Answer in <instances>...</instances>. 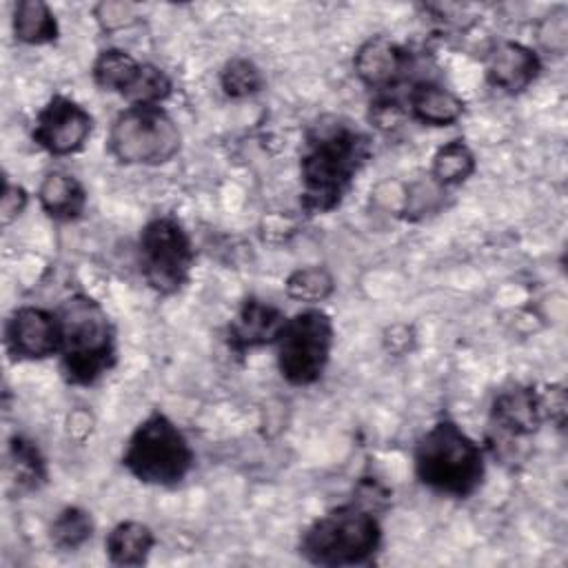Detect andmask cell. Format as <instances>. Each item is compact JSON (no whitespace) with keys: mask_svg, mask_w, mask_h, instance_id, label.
<instances>
[{"mask_svg":"<svg viewBox=\"0 0 568 568\" xmlns=\"http://www.w3.org/2000/svg\"><path fill=\"white\" fill-rule=\"evenodd\" d=\"M335 344V324L317 306H308L286 317L277 339V371L291 386H313L322 379Z\"/></svg>","mask_w":568,"mask_h":568,"instance_id":"8992f818","label":"cell"},{"mask_svg":"<svg viewBox=\"0 0 568 568\" xmlns=\"http://www.w3.org/2000/svg\"><path fill=\"white\" fill-rule=\"evenodd\" d=\"M93 428V417L91 413L78 408V410H71L69 417H67V435L73 437V439H84Z\"/></svg>","mask_w":568,"mask_h":568,"instance_id":"f546056e","label":"cell"},{"mask_svg":"<svg viewBox=\"0 0 568 568\" xmlns=\"http://www.w3.org/2000/svg\"><path fill=\"white\" fill-rule=\"evenodd\" d=\"M539 390L535 386L515 384L495 395L490 406V435L488 442L499 448L513 446L517 439L530 437L544 424Z\"/></svg>","mask_w":568,"mask_h":568,"instance_id":"8fae6325","label":"cell"},{"mask_svg":"<svg viewBox=\"0 0 568 568\" xmlns=\"http://www.w3.org/2000/svg\"><path fill=\"white\" fill-rule=\"evenodd\" d=\"M173 91V82L164 69L142 62L135 80L124 91L129 106H160Z\"/></svg>","mask_w":568,"mask_h":568,"instance_id":"cb8c5ba5","label":"cell"},{"mask_svg":"<svg viewBox=\"0 0 568 568\" xmlns=\"http://www.w3.org/2000/svg\"><path fill=\"white\" fill-rule=\"evenodd\" d=\"M140 273L158 295L180 293L195 264V248L184 224L173 215L149 220L138 240Z\"/></svg>","mask_w":568,"mask_h":568,"instance_id":"ba28073f","label":"cell"},{"mask_svg":"<svg viewBox=\"0 0 568 568\" xmlns=\"http://www.w3.org/2000/svg\"><path fill=\"white\" fill-rule=\"evenodd\" d=\"M220 89L226 98L242 100L260 93L264 89V73L262 69L248 58H231L224 62L220 71Z\"/></svg>","mask_w":568,"mask_h":568,"instance_id":"d4e9b609","label":"cell"},{"mask_svg":"<svg viewBox=\"0 0 568 568\" xmlns=\"http://www.w3.org/2000/svg\"><path fill=\"white\" fill-rule=\"evenodd\" d=\"M373 155L371 138L339 118H322L306 133L300 155V204L306 215H324L342 204Z\"/></svg>","mask_w":568,"mask_h":568,"instance_id":"6da1fadb","label":"cell"},{"mask_svg":"<svg viewBox=\"0 0 568 568\" xmlns=\"http://www.w3.org/2000/svg\"><path fill=\"white\" fill-rule=\"evenodd\" d=\"M155 546V532L135 519L115 524L106 539H104V552L113 566H144L149 561V555Z\"/></svg>","mask_w":568,"mask_h":568,"instance_id":"e0dca14e","label":"cell"},{"mask_svg":"<svg viewBox=\"0 0 568 568\" xmlns=\"http://www.w3.org/2000/svg\"><path fill=\"white\" fill-rule=\"evenodd\" d=\"M284 288L291 300L315 306L335 293V277L326 266L308 264L291 271Z\"/></svg>","mask_w":568,"mask_h":568,"instance_id":"603a6c76","label":"cell"},{"mask_svg":"<svg viewBox=\"0 0 568 568\" xmlns=\"http://www.w3.org/2000/svg\"><path fill=\"white\" fill-rule=\"evenodd\" d=\"M541 399V410H544V419L552 422L557 428H564L566 422V390L561 384H550L546 390L539 393Z\"/></svg>","mask_w":568,"mask_h":568,"instance_id":"f1b7e54d","label":"cell"},{"mask_svg":"<svg viewBox=\"0 0 568 568\" xmlns=\"http://www.w3.org/2000/svg\"><path fill=\"white\" fill-rule=\"evenodd\" d=\"M477 169V160L473 149L464 138L448 140L442 144L430 162V178L439 189L464 184Z\"/></svg>","mask_w":568,"mask_h":568,"instance_id":"ffe728a7","label":"cell"},{"mask_svg":"<svg viewBox=\"0 0 568 568\" xmlns=\"http://www.w3.org/2000/svg\"><path fill=\"white\" fill-rule=\"evenodd\" d=\"M286 315L280 306L260 297H246L226 328V344L235 355L275 344Z\"/></svg>","mask_w":568,"mask_h":568,"instance_id":"5bb4252c","label":"cell"},{"mask_svg":"<svg viewBox=\"0 0 568 568\" xmlns=\"http://www.w3.org/2000/svg\"><path fill=\"white\" fill-rule=\"evenodd\" d=\"M410 67V51L386 36H373L364 40L353 55L355 75L364 87L375 91L397 87L408 75Z\"/></svg>","mask_w":568,"mask_h":568,"instance_id":"7c38bea8","label":"cell"},{"mask_svg":"<svg viewBox=\"0 0 568 568\" xmlns=\"http://www.w3.org/2000/svg\"><path fill=\"white\" fill-rule=\"evenodd\" d=\"M375 513L359 499L326 510L302 530L297 541L300 557L324 568L371 564L384 539Z\"/></svg>","mask_w":568,"mask_h":568,"instance_id":"3957f363","label":"cell"},{"mask_svg":"<svg viewBox=\"0 0 568 568\" xmlns=\"http://www.w3.org/2000/svg\"><path fill=\"white\" fill-rule=\"evenodd\" d=\"M13 36L29 47L51 44L58 40V20L51 7L42 0H18L13 7Z\"/></svg>","mask_w":568,"mask_h":568,"instance_id":"ac0fdd59","label":"cell"},{"mask_svg":"<svg viewBox=\"0 0 568 568\" xmlns=\"http://www.w3.org/2000/svg\"><path fill=\"white\" fill-rule=\"evenodd\" d=\"M60 371L73 386H91L115 366V328L104 306L87 293H73L58 308Z\"/></svg>","mask_w":568,"mask_h":568,"instance_id":"7a4b0ae2","label":"cell"},{"mask_svg":"<svg viewBox=\"0 0 568 568\" xmlns=\"http://www.w3.org/2000/svg\"><path fill=\"white\" fill-rule=\"evenodd\" d=\"M95 524L87 508L64 506L49 526V539L58 550L73 552L93 537Z\"/></svg>","mask_w":568,"mask_h":568,"instance_id":"7402d4cb","label":"cell"},{"mask_svg":"<svg viewBox=\"0 0 568 568\" xmlns=\"http://www.w3.org/2000/svg\"><path fill=\"white\" fill-rule=\"evenodd\" d=\"M384 339H386V344H388L390 351L402 353V351H406V348L410 346V342H413V331L402 324V335H397V326H390V328L386 331V337H384Z\"/></svg>","mask_w":568,"mask_h":568,"instance_id":"4dcf8cb0","label":"cell"},{"mask_svg":"<svg viewBox=\"0 0 568 568\" xmlns=\"http://www.w3.org/2000/svg\"><path fill=\"white\" fill-rule=\"evenodd\" d=\"M406 113L428 126H450L464 113V102L444 84L422 80L415 82L406 98Z\"/></svg>","mask_w":568,"mask_h":568,"instance_id":"9a60e30c","label":"cell"},{"mask_svg":"<svg viewBox=\"0 0 568 568\" xmlns=\"http://www.w3.org/2000/svg\"><path fill=\"white\" fill-rule=\"evenodd\" d=\"M38 202L53 222H75L87 209V191L75 175L49 171L38 186Z\"/></svg>","mask_w":568,"mask_h":568,"instance_id":"2e32d148","label":"cell"},{"mask_svg":"<svg viewBox=\"0 0 568 568\" xmlns=\"http://www.w3.org/2000/svg\"><path fill=\"white\" fill-rule=\"evenodd\" d=\"M120 462L140 484L173 488L193 470L195 450L169 415L151 410L129 435Z\"/></svg>","mask_w":568,"mask_h":568,"instance_id":"5b68a950","label":"cell"},{"mask_svg":"<svg viewBox=\"0 0 568 568\" xmlns=\"http://www.w3.org/2000/svg\"><path fill=\"white\" fill-rule=\"evenodd\" d=\"M27 202H29L27 191L20 184H13L4 178L2 195H0V222H2V226H9L11 222H16L24 213Z\"/></svg>","mask_w":568,"mask_h":568,"instance_id":"4316f807","label":"cell"},{"mask_svg":"<svg viewBox=\"0 0 568 568\" xmlns=\"http://www.w3.org/2000/svg\"><path fill=\"white\" fill-rule=\"evenodd\" d=\"M93 131L91 113L67 95H51L38 111L31 140L49 155L62 158L84 149Z\"/></svg>","mask_w":568,"mask_h":568,"instance_id":"9c48e42d","label":"cell"},{"mask_svg":"<svg viewBox=\"0 0 568 568\" xmlns=\"http://www.w3.org/2000/svg\"><path fill=\"white\" fill-rule=\"evenodd\" d=\"M541 73V58L528 44L501 40L490 47L484 60L486 82L508 95L526 91Z\"/></svg>","mask_w":568,"mask_h":568,"instance_id":"4fadbf2b","label":"cell"},{"mask_svg":"<svg viewBox=\"0 0 568 568\" xmlns=\"http://www.w3.org/2000/svg\"><path fill=\"white\" fill-rule=\"evenodd\" d=\"M413 468L419 484L428 490L466 499L484 481L486 457L484 448L459 424L439 419L417 439Z\"/></svg>","mask_w":568,"mask_h":568,"instance_id":"277c9868","label":"cell"},{"mask_svg":"<svg viewBox=\"0 0 568 568\" xmlns=\"http://www.w3.org/2000/svg\"><path fill=\"white\" fill-rule=\"evenodd\" d=\"M142 62H138L131 53L122 49H104L98 53L91 67V75L95 87L109 93L124 95V91L131 87L140 71Z\"/></svg>","mask_w":568,"mask_h":568,"instance_id":"44dd1931","label":"cell"},{"mask_svg":"<svg viewBox=\"0 0 568 568\" xmlns=\"http://www.w3.org/2000/svg\"><path fill=\"white\" fill-rule=\"evenodd\" d=\"M106 149L120 164L160 166L180 153L182 133L162 106H126L111 122Z\"/></svg>","mask_w":568,"mask_h":568,"instance_id":"52a82bcc","label":"cell"},{"mask_svg":"<svg viewBox=\"0 0 568 568\" xmlns=\"http://www.w3.org/2000/svg\"><path fill=\"white\" fill-rule=\"evenodd\" d=\"M4 346L13 359L36 362L58 355L60 324L55 311L18 306L4 322Z\"/></svg>","mask_w":568,"mask_h":568,"instance_id":"30bf717a","label":"cell"},{"mask_svg":"<svg viewBox=\"0 0 568 568\" xmlns=\"http://www.w3.org/2000/svg\"><path fill=\"white\" fill-rule=\"evenodd\" d=\"M95 22L104 33H115L122 29H129L131 24H135L140 20V9L131 2H122V0H104L100 4H95L93 9Z\"/></svg>","mask_w":568,"mask_h":568,"instance_id":"484cf974","label":"cell"},{"mask_svg":"<svg viewBox=\"0 0 568 568\" xmlns=\"http://www.w3.org/2000/svg\"><path fill=\"white\" fill-rule=\"evenodd\" d=\"M539 40L544 42V47L552 53H564L566 49V40H568V22H566V13H550L541 29H539Z\"/></svg>","mask_w":568,"mask_h":568,"instance_id":"83f0119b","label":"cell"},{"mask_svg":"<svg viewBox=\"0 0 568 568\" xmlns=\"http://www.w3.org/2000/svg\"><path fill=\"white\" fill-rule=\"evenodd\" d=\"M9 479L16 484L18 493H31L47 484L49 468L36 442L24 435H13L9 439Z\"/></svg>","mask_w":568,"mask_h":568,"instance_id":"d6986e66","label":"cell"}]
</instances>
